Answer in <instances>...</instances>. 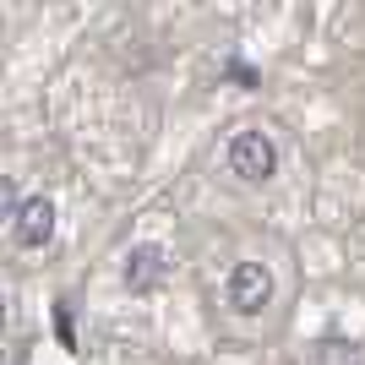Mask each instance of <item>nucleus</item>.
<instances>
[{"label": "nucleus", "mask_w": 365, "mask_h": 365, "mask_svg": "<svg viewBox=\"0 0 365 365\" xmlns=\"http://www.w3.org/2000/svg\"><path fill=\"white\" fill-rule=\"evenodd\" d=\"M224 294H229V311H235V317H262L267 300H273V278H267L262 262H240V267L229 273Z\"/></svg>", "instance_id": "f257e3e1"}, {"label": "nucleus", "mask_w": 365, "mask_h": 365, "mask_svg": "<svg viewBox=\"0 0 365 365\" xmlns=\"http://www.w3.org/2000/svg\"><path fill=\"white\" fill-rule=\"evenodd\" d=\"M229 169H235L240 180H267L278 169V153L262 131H240V137L229 142Z\"/></svg>", "instance_id": "f03ea898"}, {"label": "nucleus", "mask_w": 365, "mask_h": 365, "mask_svg": "<svg viewBox=\"0 0 365 365\" xmlns=\"http://www.w3.org/2000/svg\"><path fill=\"white\" fill-rule=\"evenodd\" d=\"M164 273H169L164 245H137V251L125 257V284H131V289H153Z\"/></svg>", "instance_id": "7ed1b4c3"}, {"label": "nucleus", "mask_w": 365, "mask_h": 365, "mask_svg": "<svg viewBox=\"0 0 365 365\" xmlns=\"http://www.w3.org/2000/svg\"><path fill=\"white\" fill-rule=\"evenodd\" d=\"M49 235H55V202H44V197L22 202V213H16V240L22 245H44Z\"/></svg>", "instance_id": "20e7f679"}, {"label": "nucleus", "mask_w": 365, "mask_h": 365, "mask_svg": "<svg viewBox=\"0 0 365 365\" xmlns=\"http://www.w3.org/2000/svg\"><path fill=\"white\" fill-rule=\"evenodd\" d=\"M322 365H360L354 344H322Z\"/></svg>", "instance_id": "39448f33"}]
</instances>
